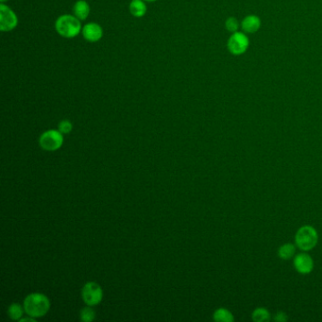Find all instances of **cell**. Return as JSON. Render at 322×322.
<instances>
[{
    "label": "cell",
    "mask_w": 322,
    "mask_h": 322,
    "mask_svg": "<svg viewBox=\"0 0 322 322\" xmlns=\"http://www.w3.org/2000/svg\"><path fill=\"white\" fill-rule=\"evenodd\" d=\"M24 310L28 315L33 317H42L48 312L50 302L48 298L41 293H32L24 300Z\"/></svg>",
    "instance_id": "1"
},
{
    "label": "cell",
    "mask_w": 322,
    "mask_h": 322,
    "mask_svg": "<svg viewBox=\"0 0 322 322\" xmlns=\"http://www.w3.org/2000/svg\"><path fill=\"white\" fill-rule=\"evenodd\" d=\"M55 29L63 38H74L78 36L83 30L81 20L75 15H63L58 17L55 22Z\"/></svg>",
    "instance_id": "2"
},
{
    "label": "cell",
    "mask_w": 322,
    "mask_h": 322,
    "mask_svg": "<svg viewBox=\"0 0 322 322\" xmlns=\"http://www.w3.org/2000/svg\"><path fill=\"white\" fill-rule=\"evenodd\" d=\"M318 235L315 228L312 226H302L298 230L295 236L296 246L299 247L301 250H311L314 248L317 243Z\"/></svg>",
    "instance_id": "3"
},
{
    "label": "cell",
    "mask_w": 322,
    "mask_h": 322,
    "mask_svg": "<svg viewBox=\"0 0 322 322\" xmlns=\"http://www.w3.org/2000/svg\"><path fill=\"white\" fill-rule=\"evenodd\" d=\"M63 136L60 131L49 130L46 131L39 138V144L41 148L47 151H55L62 146Z\"/></svg>",
    "instance_id": "4"
},
{
    "label": "cell",
    "mask_w": 322,
    "mask_h": 322,
    "mask_svg": "<svg viewBox=\"0 0 322 322\" xmlns=\"http://www.w3.org/2000/svg\"><path fill=\"white\" fill-rule=\"evenodd\" d=\"M249 45L248 38L245 33L242 32H234L232 33V36L228 40V49L232 53V55L238 56L246 52Z\"/></svg>",
    "instance_id": "5"
},
{
    "label": "cell",
    "mask_w": 322,
    "mask_h": 322,
    "mask_svg": "<svg viewBox=\"0 0 322 322\" xmlns=\"http://www.w3.org/2000/svg\"><path fill=\"white\" fill-rule=\"evenodd\" d=\"M83 300L87 305L94 306L98 304L103 298L102 289L97 283H87L84 285L82 291Z\"/></svg>",
    "instance_id": "6"
},
{
    "label": "cell",
    "mask_w": 322,
    "mask_h": 322,
    "mask_svg": "<svg viewBox=\"0 0 322 322\" xmlns=\"http://www.w3.org/2000/svg\"><path fill=\"white\" fill-rule=\"evenodd\" d=\"M18 25V18L15 12L4 3L0 5V30L7 32L15 30Z\"/></svg>",
    "instance_id": "7"
},
{
    "label": "cell",
    "mask_w": 322,
    "mask_h": 322,
    "mask_svg": "<svg viewBox=\"0 0 322 322\" xmlns=\"http://www.w3.org/2000/svg\"><path fill=\"white\" fill-rule=\"evenodd\" d=\"M82 34L87 42L96 43L103 36V30L97 23H88L83 26Z\"/></svg>",
    "instance_id": "8"
},
{
    "label": "cell",
    "mask_w": 322,
    "mask_h": 322,
    "mask_svg": "<svg viewBox=\"0 0 322 322\" xmlns=\"http://www.w3.org/2000/svg\"><path fill=\"white\" fill-rule=\"evenodd\" d=\"M294 267L301 274H308L314 269V261L307 253H300L294 259Z\"/></svg>",
    "instance_id": "9"
},
{
    "label": "cell",
    "mask_w": 322,
    "mask_h": 322,
    "mask_svg": "<svg viewBox=\"0 0 322 322\" xmlns=\"http://www.w3.org/2000/svg\"><path fill=\"white\" fill-rule=\"evenodd\" d=\"M241 27L246 33H255L261 28V20L256 15H247L241 23Z\"/></svg>",
    "instance_id": "10"
},
{
    "label": "cell",
    "mask_w": 322,
    "mask_h": 322,
    "mask_svg": "<svg viewBox=\"0 0 322 322\" xmlns=\"http://www.w3.org/2000/svg\"><path fill=\"white\" fill-rule=\"evenodd\" d=\"M90 6L85 0H78L74 4L73 14L81 21L86 20L90 15Z\"/></svg>",
    "instance_id": "11"
},
{
    "label": "cell",
    "mask_w": 322,
    "mask_h": 322,
    "mask_svg": "<svg viewBox=\"0 0 322 322\" xmlns=\"http://www.w3.org/2000/svg\"><path fill=\"white\" fill-rule=\"evenodd\" d=\"M128 9L131 14L137 18H141L147 13V5L144 0H133Z\"/></svg>",
    "instance_id": "12"
},
{
    "label": "cell",
    "mask_w": 322,
    "mask_h": 322,
    "mask_svg": "<svg viewBox=\"0 0 322 322\" xmlns=\"http://www.w3.org/2000/svg\"><path fill=\"white\" fill-rule=\"evenodd\" d=\"M295 253H296V247H295V245L290 244V243L284 244L283 246L280 247L279 250H278L279 257L283 260L291 259Z\"/></svg>",
    "instance_id": "13"
},
{
    "label": "cell",
    "mask_w": 322,
    "mask_h": 322,
    "mask_svg": "<svg viewBox=\"0 0 322 322\" xmlns=\"http://www.w3.org/2000/svg\"><path fill=\"white\" fill-rule=\"evenodd\" d=\"M213 317L216 321L232 322L234 320V317L232 313L225 308L217 309V311L214 313Z\"/></svg>",
    "instance_id": "14"
},
{
    "label": "cell",
    "mask_w": 322,
    "mask_h": 322,
    "mask_svg": "<svg viewBox=\"0 0 322 322\" xmlns=\"http://www.w3.org/2000/svg\"><path fill=\"white\" fill-rule=\"evenodd\" d=\"M252 319L256 322L269 321L270 319V313L266 308H256L252 313Z\"/></svg>",
    "instance_id": "15"
},
{
    "label": "cell",
    "mask_w": 322,
    "mask_h": 322,
    "mask_svg": "<svg viewBox=\"0 0 322 322\" xmlns=\"http://www.w3.org/2000/svg\"><path fill=\"white\" fill-rule=\"evenodd\" d=\"M8 315L13 320H20L23 315V308L18 303H13L8 309Z\"/></svg>",
    "instance_id": "16"
},
{
    "label": "cell",
    "mask_w": 322,
    "mask_h": 322,
    "mask_svg": "<svg viewBox=\"0 0 322 322\" xmlns=\"http://www.w3.org/2000/svg\"><path fill=\"white\" fill-rule=\"evenodd\" d=\"M81 320L84 322L93 321L96 318V312L94 309L88 305V307H84L81 310Z\"/></svg>",
    "instance_id": "17"
},
{
    "label": "cell",
    "mask_w": 322,
    "mask_h": 322,
    "mask_svg": "<svg viewBox=\"0 0 322 322\" xmlns=\"http://www.w3.org/2000/svg\"><path fill=\"white\" fill-rule=\"evenodd\" d=\"M225 28H226V30L232 32V33L237 32L238 29H239V22L236 18L230 17L225 22Z\"/></svg>",
    "instance_id": "18"
},
{
    "label": "cell",
    "mask_w": 322,
    "mask_h": 322,
    "mask_svg": "<svg viewBox=\"0 0 322 322\" xmlns=\"http://www.w3.org/2000/svg\"><path fill=\"white\" fill-rule=\"evenodd\" d=\"M73 128V125L69 120H62L59 123L58 130L60 131L62 135H68Z\"/></svg>",
    "instance_id": "19"
},
{
    "label": "cell",
    "mask_w": 322,
    "mask_h": 322,
    "mask_svg": "<svg viewBox=\"0 0 322 322\" xmlns=\"http://www.w3.org/2000/svg\"><path fill=\"white\" fill-rule=\"evenodd\" d=\"M274 319H275L276 321L284 322L286 321V320L288 319V317H287V315H286V314L284 313V312H279V313H277V315H275Z\"/></svg>",
    "instance_id": "20"
},
{
    "label": "cell",
    "mask_w": 322,
    "mask_h": 322,
    "mask_svg": "<svg viewBox=\"0 0 322 322\" xmlns=\"http://www.w3.org/2000/svg\"><path fill=\"white\" fill-rule=\"evenodd\" d=\"M144 1H147V2H154L156 0H144Z\"/></svg>",
    "instance_id": "21"
},
{
    "label": "cell",
    "mask_w": 322,
    "mask_h": 322,
    "mask_svg": "<svg viewBox=\"0 0 322 322\" xmlns=\"http://www.w3.org/2000/svg\"><path fill=\"white\" fill-rule=\"evenodd\" d=\"M6 1H8V0H0V2H1V3H5Z\"/></svg>",
    "instance_id": "22"
}]
</instances>
